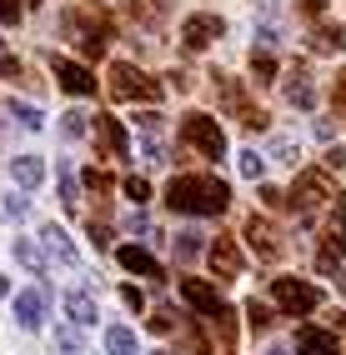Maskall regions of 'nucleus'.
I'll return each mask as SVG.
<instances>
[{
    "label": "nucleus",
    "instance_id": "obj_1",
    "mask_svg": "<svg viewBox=\"0 0 346 355\" xmlns=\"http://www.w3.org/2000/svg\"><path fill=\"white\" fill-rule=\"evenodd\" d=\"M231 200V185L216 175H176L166 185V205L181 216H221Z\"/></svg>",
    "mask_w": 346,
    "mask_h": 355
},
{
    "label": "nucleus",
    "instance_id": "obj_2",
    "mask_svg": "<svg viewBox=\"0 0 346 355\" xmlns=\"http://www.w3.org/2000/svg\"><path fill=\"white\" fill-rule=\"evenodd\" d=\"M65 31L81 40L85 55H101L106 40H110V15L96 6V0H71V10H65Z\"/></svg>",
    "mask_w": 346,
    "mask_h": 355
},
{
    "label": "nucleus",
    "instance_id": "obj_3",
    "mask_svg": "<svg viewBox=\"0 0 346 355\" xmlns=\"http://www.w3.org/2000/svg\"><path fill=\"white\" fill-rule=\"evenodd\" d=\"M106 90H110L115 101H156V96H160V85L146 76V70H135L131 60H115V65H110Z\"/></svg>",
    "mask_w": 346,
    "mask_h": 355
},
{
    "label": "nucleus",
    "instance_id": "obj_4",
    "mask_svg": "<svg viewBox=\"0 0 346 355\" xmlns=\"http://www.w3.org/2000/svg\"><path fill=\"white\" fill-rule=\"evenodd\" d=\"M271 295H276V305H281L286 315H311L321 305V291L311 286V280H296V275H276L271 280Z\"/></svg>",
    "mask_w": 346,
    "mask_h": 355
},
{
    "label": "nucleus",
    "instance_id": "obj_5",
    "mask_svg": "<svg viewBox=\"0 0 346 355\" xmlns=\"http://www.w3.org/2000/svg\"><path fill=\"white\" fill-rule=\"evenodd\" d=\"M181 135H186V146L201 150L206 160H221V155H226V135H221V125L211 121V115H186Z\"/></svg>",
    "mask_w": 346,
    "mask_h": 355
},
{
    "label": "nucleus",
    "instance_id": "obj_6",
    "mask_svg": "<svg viewBox=\"0 0 346 355\" xmlns=\"http://www.w3.org/2000/svg\"><path fill=\"white\" fill-rule=\"evenodd\" d=\"M327 200H331V185H327V180H321L316 171H306L302 180H296V191H291V205H296V210H302V216H306V220H311V216H316V210H321V205H327Z\"/></svg>",
    "mask_w": 346,
    "mask_h": 355
},
{
    "label": "nucleus",
    "instance_id": "obj_7",
    "mask_svg": "<svg viewBox=\"0 0 346 355\" xmlns=\"http://www.w3.org/2000/svg\"><path fill=\"white\" fill-rule=\"evenodd\" d=\"M96 140H101V155H106V160H126V150H131L126 125L110 121V115H96Z\"/></svg>",
    "mask_w": 346,
    "mask_h": 355
},
{
    "label": "nucleus",
    "instance_id": "obj_8",
    "mask_svg": "<svg viewBox=\"0 0 346 355\" xmlns=\"http://www.w3.org/2000/svg\"><path fill=\"white\" fill-rule=\"evenodd\" d=\"M221 31H226L221 15H191L186 26H181V40H186V51H206V45H211Z\"/></svg>",
    "mask_w": 346,
    "mask_h": 355
},
{
    "label": "nucleus",
    "instance_id": "obj_9",
    "mask_svg": "<svg viewBox=\"0 0 346 355\" xmlns=\"http://www.w3.org/2000/svg\"><path fill=\"white\" fill-rule=\"evenodd\" d=\"M181 295H186V305H191V311H201V315H226V300L211 291V286H206V280H181Z\"/></svg>",
    "mask_w": 346,
    "mask_h": 355
},
{
    "label": "nucleus",
    "instance_id": "obj_10",
    "mask_svg": "<svg viewBox=\"0 0 346 355\" xmlns=\"http://www.w3.org/2000/svg\"><path fill=\"white\" fill-rule=\"evenodd\" d=\"M51 70H56L60 90H71V96H90V90H96L90 70H85V65H76V60H65V55H56V60H51Z\"/></svg>",
    "mask_w": 346,
    "mask_h": 355
},
{
    "label": "nucleus",
    "instance_id": "obj_11",
    "mask_svg": "<svg viewBox=\"0 0 346 355\" xmlns=\"http://www.w3.org/2000/svg\"><path fill=\"white\" fill-rule=\"evenodd\" d=\"M211 270H216L221 280L241 275V270H246V255H241V245H236V241H211Z\"/></svg>",
    "mask_w": 346,
    "mask_h": 355
},
{
    "label": "nucleus",
    "instance_id": "obj_12",
    "mask_svg": "<svg viewBox=\"0 0 346 355\" xmlns=\"http://www.w3.org/2000/svg\"><path fill=\"white\" fill-rule=\"evenodd\" d=\"M246 241H251V250H256L261 260H276V255H281V235H276L261 216H251V220H246Z\"/></svg>",
    "mask_w": 346,
    "mask_h": 355
},
{
    "label": "nucleus",
    "instance_id": "obj_13",
    "mask_svg": "<svg viewBox=\"0 0 346 355\" xmlns=\"http://www.w3.org/2000/svg\"><path fill=\"white\" fill-rule=\"evenodd\" d=\"M221 101H226V110H236V115H241V125H251V130H261V125H266V110L251 105L241 85H221Z\"/></svg>",
    "mask_w": 346,
    "mask_h": 355
},
{
    "label": "nucleus",
    "instance_id": "obj_14",
    "mask_svg": "<svg viewBox=\"0 0 346 355\" xmlns=\"http://www.w3.org/2000/svg\"><path fill=\"white\" fill-rule=\"evenodd\" d=\"M296 355H341L336 350V330H316V325L296 330Z\"/></svg>",
    "mask_w": 346,
    "mask_h": 355
},
{
    "label": "nucleus",
    "instance_id": "obj_15",
    "mask_svg": "<svg viewBox=\"0 0 346 355\" xmlns=\"http://www.w3.org/2000/svg\"><path fill=\"white\" fill-rule=\"evenodd\" d=\"M346 255V210L336 205V216L327 220V235H321V260H341Z\"/></svg>",
    "mask_w": 346,
    "mask_h": 355
},
{
    "label": "nucleus",
    "instance_id": "obj_16",
    "mask_svg": "<svg viewBox=\"0 0 346 355\" xmlns=\"http://www.w3.org/2000/svg\"><path fill=\"white\" fill-rule=\"evenodd\" d=\"M115 260H121L126 270L146 275V280H160V266H156V255H151V250H141V245H121V250H115Z\"/></svg>",
    "mask_w": 346,
    "mask_h": 355
},
{
    "label": "nucleus",
    "instance_id": "obj_17",
    "mask_svg": "<svg viewBox=\"0 0 346 355\" xmlns=\"http://www.w3.org/2000/svg\"><path fill=\"white\" fill-rule=\"evenodd\" d=\"M40 241H45V250H51V255L60 260V266H71V270H76V260H81V255H76L71 235H65L60 225H40Z\"/></svg>",
    "mask_w": 346,
    "mask_h": 355
},
{
    "label": "nucleus",
    "instance_id": "obj_18",
    "mask_svg": "<svg viewBox=\"0 0 346 355\" xmlns=\"http://www.w3.org/2000/svg\"><path fill=\"white\" fill-rule=\"evenodd\" d=\"M15 320L35 330V325L45 320V295H40V291H20V295H15Z\"/></svg>",
    "mask_w": 346,
    "mask_h": 355
},
{
    "label": "nucleus",
    "instance_id": "obj_19",
    "mask_svg": "<svg viewBox=\"0 0 346 355\" xmlns=\"http://www.w3.org/2000/svg\"><path fill=\"white\" fill-rule=\"evenodd\" d=\"M10 175H15L20 191H35V185L45 180V165H40L35 155H15V160H10Z\"/></svg>",
    "mask_w": 346,
    "mask_h": 355
},
{
    "label": "nucleus",
    "instance_id": "obj_20",
    "mask_svg": "<svg viewBox=\"0 0 346 355\" xmlns=\"http://www.w3.org/2000/svg\"><path fill=\"white\" fill-rule=\"evenodd\" d=\"M65 315H71V325H96V300H90V291H65Z\"/></svg>",
    "mask_w": 346,
    "mask_h": 355
},
{
    "label": "nucleus",
    "instance_id": "obj_21",
    "mask_svg": "<svg viewBox=\"0 0 346 355\" xmlns=\"http://www.w3.org/2000/svg\"><path fill=\"white\" fill-rule=\"evenodd\" d=\"M311 51H321V55H341L346 51V31L341 26H321V31H311Z\"/></svg>",
    "mask_w": 346,
    "mask_h": 355
},
{
    "label": "nucleus",
    "instance_id": "obj_22",
    "mask_svg": "<svg viewBox=\"0 0 346 355\" xmlns=\"http://www.w3.org/2000/svg\"><path fill=\"white\" fill-rule=\"evenodd\" d=\"M286 101H291L296 110H311V105H316V90H311V80L302 76V70H291V76H286Z\"/></svg>",
    "mask_w": 346,
    "mask_h": 355
},
{
    "label": "nucleus",
    "instance_id": "obj_23",
    "mask_svg": "<svg viewBox=\"0 0 346 355\" xmlns=\"http://www.w3.org/2000/svg\"><path fill=\"white\" fill-rule=\"evenodd\" d=\"M106 355H135V336L126 325H110L106 330Z\"/></svg>",
    "mask_w": 346,
    "mask_h": 355
},
{
    "label": "nucleus",
    "instance_id": "obj_24",
    "mask_svg": "<svg viewBox=\"0 0 346 355\" xmlns=\"http://www.w3.org/2000/svg\"><path fill=\"white\" fill-rule=\"evenodd\" d=\"M15 260H20V266H26V270H45V250L40 245H31V241H15Z\"/></svg>",
    "mask_w": 346,
    "mask_h": 355
},
{
    "label": "nucleus",
    "instance_id": "obj_25",
    "mask_svg": "<svg viewBox=\"0 0 346 355\" xmlns=\"http://www.w3.org/2000/svg\"><path fill=\"white\" fill-rule=\"evenodd\" d=\"M251 70H256V80H276V60H271V45H261V51L251 55Z\"/></svg>",
    "mask_w": 346,
    "mask_h": 355
},
{
    "label": "nucleus",
    "instance_id": "obj_26",
    "mask_svg": "<svg viewBox=\"0 0 346 355\" xmlns=\"http://www.w3.org/2000/svg\"><path fill=\"white\" fill-rule=\"evenodd\" d=\"M76 191H81L76 171H71V165H60V200H65V210H76Z\"/></svg>",
    "mask_w": 346,
    "mask_h": 355
},
{
    "label": "nucleus",
    "instance_id": "obj_27",
    "mask_svg": "<svg viewBox=\"0 0 346 355\" xmlns=\"http://www.w3.org/2000/svg\"><path fill=\"white\" fill-rule=\"evenodd\" d=\"M90 130H96V115H81V110H71V115H65V135H90Z\"/></svg>",
    "mask_w": 346,
    "mask_h": 355
},
{
    "label": "nucleus",
    "instance_id": "obj_28",
    "mask_svg": "<svg viewBox=\"0 0 346 355\" xmlns=\"http://www.w3.org/2000/svg\"><path fill=\"white\" fill-rule=\"evenodd\" d=\"M196 250H201V235L196 230H181L176 235V260H196Z\"/></svg>",
    "mask_w": 346,
    "mask_h": 355
},
{
    "label": "nucleus",
    "instance_id": "obj_29",
    "mask_svg": "<svg viewBox=\"0 0 346 355\" xmlns=\"http://www.w3.org/2000/svg\"><path fill=\"white\" fill-rule=\"evenodd\" d=\"M10 110L20 115V125H31V130H40V121H45L40 105H26V101H10Z\"/></svg>",
    "mask_w": 346,
    "mask_h": 355
},
{
    "label": "nucleus",
    "instance_id": "obj_30",
    "mask_svg": "<svg viewBox=\"0 0 346 355\" xmlns=\"http://www.w3.org/2000/svg\"><path fill=\"white\" fill-rule=\"evenodd\" d=\"M236 160H241V175H251V180H261V171H266V160H261L256 150H241Z\"/></svg>",
    "mask_w": 346,
    "mask_h": 355
},
{
    "label": "nucleus",
    "instance_id": "obj_31",
    "mask_svg": "<svg viewBox=\"0 0 346 355\" xmlns=\"http://www.w3.org/2000/svg\"><path fill=\"white\" fill-rule=\"evenodd\" d=\"M81 325H65V330H56V345L65 350V355H81V336H76Z\"/></svg>",
    "mask_w": 346,
    "mask_h": 355
},
{
    "label": "nucleus",
    "instance_id": "obj_32",
    "mask_svg": "<svg viewBox=\"0 0 346 355\" xmlns=\"http://www.w3.org/2000/svg\"><path fill=\"white\" fill-rule=\"evenodd\" d=\"M0 216H6V220H20V216H26V196H0Z\"/></svg>",
    "mask_w": 346,
    "mask_h": 355
},
{
    "label": "nucleus",
    "instance_id": "obj_33",
    "mask_svg": "<svg viewBox=\"0 0 346 355\" xmlns=\"http://www.w3.org/2000/svg\"><path fill=\"white\" fill-rule=\"evenodd\" d=\"M135 125H141V135H156V140H160V130H166V125H160V115H156V110L135 115Z\"/></svg>",
    "mask_w": 346,
    "mask_h": 355
},
{
    "label": "nucleus",
    "instance_id": "obj_34",
    "mask_svg": "<svg viewBox=\"0 0 346 355\" xmlns=\"http://www.w3.org/2000/svg\"><path fill=\"white\" fill-rule=\"evenodd\" d=\"M126 196H131V200H151V185H146V175H131V180H126Z\"/></svg>",
    "mask_w": 346,
    "mask_h": 355
},
{
    "label": "nucleus",
    "instance_id": "obj_35",
    "mask_svg": "<svg viewBox=\"0 0 346 355\" xmlns=\"http://www.w3.org/2000/svg\"><path fill=\"white\" fill-rule=\"evenodd\" d=\"M20 20V0H0V26H15Z\"/></svg>",
    "mask_w": 346,
    "mask_h": 355
},
{
    "label": "nucleus",
    "instance_id": "obj_36",
    "mask_svg": "<svg viewBox=\"0 0 346 355\" xmlns=\"http://www.w3.org/2000/svg\"><path fill=\"white\" fill-rule=\"evenodd\" d=\"M246 315H251V325H256V330H261V325L271 320V315H266V305H261V300H251V305H246Z\"/></svg>",
    "mask_w": 346,
    "mask_h": 355
},
{
    "label": "nucleus",
    "instance_id": "obj_37",
    "mask_svg": "<svg viewBox=\"0 0 346 355\" xmlns=\"http://www.w3.org/2000/svg\"><path fill=\"white\" fill-rule=\"evenodd\" d=\"M276 155H281L286 165H296V140H276Z\"/></svg>",
    "mask_w": 346,
    "mask_h": 355
},
{
    "label": "nucleus",
    "instance_id": "obj_38",
    "mask_svg": "<svg viewBox=\"0 0 346 355\" xmlns=\"http://www.w3.org/2000/svg\"><path fill=\"white\" fill-rule=\"evenodd\" d=\"M85 185H96V191H110V175H101V171H85Z\"/></svg>",
    "mask_w": 346,
    "mask_h": 355
},
{
    "label": "nucleus",
    "instance_id": "obj_39",
    "mask_svg": "<svg viewBox=\"0 0 346 355\" xmlns=\"http://www.w3.org/2000/svg\"><path fill=\"white\" fill-rule=\"evenodd\" d=\"M261 200H266V205H271V210H276V205H281V200H286V196H281V191H276V185H261Z\"/></svg>",
    "mask_w": 346,
    "mask_h": 355
},
{
    "label": "nucleus",
    "instance_id": "obj_40",
    "mask_svg": "<svg viewBox=\"0 0 346 355\" xmlns=\"http://www.w3.org/2000/svg\"><path fill=\"white\" fill-rule=\"evenodd\" d=\"M341 165H346V150H341V146L327 150V171H341Z\"/></svg>",
    "mask_w": 346,
    "mask_h": 355
},
{
    "label": "nucleus",
    "instance_id": "obj_41",
    "mask_svg": "<svg viewBox=\"0 0 346 355\" xmlns=\"http://www.w3.org/2000/svg\"><path fill=\"white\" fill-rule=\"evenodd\" d=\"M336 110L346 115V70H341V76H336Z\"/></svg>",
    "mask_w": 346,
    "mask_h": 355
},
{
    "label": "nucleus",
    "instance_id": "obj_42",
    "mask_svg": "<svg viewBox=\"0 0 346 355\" xmlns=\"http://www.w3.org/2000/svg\"><path fill=\"white\" fill-rule=\"evenodd\" d=\"M296 6H302V15H321V10H327V0H296Z\"/></svg>",
    "mask_w": 346,
    "mask_h": 355
},
{
    "label": "nucleus",
    "instance_id": "obj_43",
    "mask_svg": "<svg viewBox=\"0 0 346 355\" xmlns=\"http://www.w3.org/2000/svg\"><path fill=\"white\" fill-rule=\"evenodd\" d=\"M6 295H10V286H6V275H0V300H6Z\"/></svg>",
    "mask_w": 346,
    "mask_h": 355
},
{
    "label": "nucleus",
    "instance_id": "obj_44",
    "mask_svg": "<svg viewBox=\"0 0 346 355\" xmlns=\"http://www.w3.org/2000/svg\"><path fill=\"white\" fill-rule=\"evenodd\" d=\"M266 355H286V350H281V345H271V350H266Z\"/></svg>",
    "mask_w": 346,
    "mask_h": 355
},
{
    "label": "nucleus",
    "instance_id": "obj_45",
    "mask_svg": "<svg viewBox=\"0 0 346 355\" xmlns=\"http://www.w3.org/2000/svg\"><path fill=\"white\" fill-rule=\"evenodd\" d=\"M31 6H40V0H31Z\"/></svg>",
    "mask_w": 346,
    "mask_h": 355
}]
</instances>
